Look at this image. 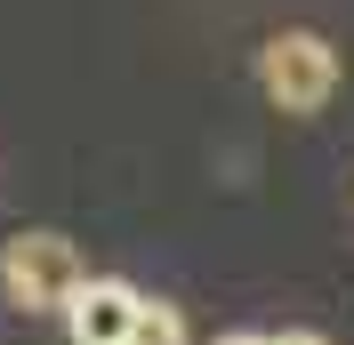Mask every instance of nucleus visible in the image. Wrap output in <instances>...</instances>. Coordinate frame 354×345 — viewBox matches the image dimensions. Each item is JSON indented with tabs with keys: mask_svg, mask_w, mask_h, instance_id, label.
<instances>
[{
	"mask_svg": "<svg viewBox=\"0 0 354 345\" xmlns=\"http://www.w3.org/2000/svg\"><path fill=\"white\" fill-rule=\"evenodd\" d=\"M81 281H88V265L65 233H17L0 249V297L24 305V313H65Z\"/></svg>",
	"mask_w": 354,
	"mask_h": 345,
	"instance_id": "nucleus-1",
	"label": "nucleus"
},
{
	"mask_svg": "<svg viewBox=\"0 0 354 345\" xmlns=\"http://www.w3.org/2000/svg\"><path fill=\"white\" fill-rule=\"evenodd\" d=\"M258 88L282 112H322L330 88H338V48L322 32H274L258 48Z\"/></svg>",
	"mask_w": 354,
	"mask_h": 345,
	"instance_id": "nucleus-2",
	"label": "nucleus"
},
{
	"mask_svg": "<svg viewBox=\"0 0 354 345\" xmlns=\"http://www.w3.org/2000/svg\"><path fill=\"white\" fill-rule=\"evenodd\" d=\"M137 289L129 281H113V273H88L81 289H73V305H65V322H73V345H129V329H137Z\"/></svg>",
	"mask_w": 354,
	"mask_h": 345,
	"instance_id": "nucleus-3",
	"label": "nucleus"
},
{
	"mask_svg": "<svg viewBox=\"0 0 354 345\" xmlns=\"http://www.w3.org/2000/svg\"><path fill=\"white\" fill-rule=\"evenodd\" d=\"M129 345H185V313H177V305H161V297H145V305H137Z\"/></svg>",
	"mask_w": 354,
	"mask_h": 345,
	"instance_id": "nucleus-4",
	"label": "nucleus"
},
{
	"mask_svg": "<svg viewBox=\"0 0 354 345\" xmlns=\"http://www.w3.org/2000/svg\"><path fill=\"white\" fill-rule=\"evenodd\" d=\"M266 345H330L322 329H282V337H266Z\"/></svg>",
	"mask_w": 354,
	"mask_h": 345,
	"instance_id": "nucleus-5",
	"label": "nucleus"
},
{
	"mask_svg": "<svg viewBox=\"0 0 354 345\" xmlns=\"http://www.w3.org/2000/svg\"><path fill=\"white\" fill-rule=\"evenodd\" d=\"M218 345H266V337H258V329H234V337H218Z\"/></svg>",
	"mask_w": 354,
	"mask_h": 345,
	"instance_id": "nucleus-6",
	"label": "nucleus"
}]
</instances>
